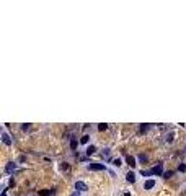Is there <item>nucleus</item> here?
<instances>
[{"mask_svg": "<svg viewBox=\"0 0 186 196\" xmlns=\"http://www.w3.org/2000/svg\"><path fill=\"white\" fill-rule=\"evenodd\" d=\"M88 168L93 170V172H101V170H105V165L103 163H90Z\"/></svg>", "mask_w": 186, "mask_h": 196, "instance_id": "1", "label": "nucleus"}, {"mask_svg": "<svg viewBox=\"0 0 186 196\" xmlns=\"http://www.w3.org/2000/svg\"><path fill=\"white\" fill-rule=\"evenodd\" d=\"M70 147H72V149H77V139H72V141H70Z\"/></svg>", "mask_w": 186, "mask_h": 196, "instance_id": "12", "label": "nucleus"}, {"mask_svg": "<svg viewBox=\"0 0 186 196\" xmlns=\"http://www.w3.org/2000/svg\"><path fill=\"white\" fill-rule=\"evenodd\" d=\"M98 129H100V131H106V129H108V124L101 123V124H98Z\"/></svg>", "mask_w": 186, "mask_h": 196, "instance_id": "11", "label": "nucleus"}, {"mask_svg": "<svg viewBox=\"0 0 186 196\" xmlns=\"http://www.w3.org/2000/svg\"><path fill=\"white\" fill-rule=\"evenodd\" d=\"M2 142H3L5 145H12V137L8 136V134L5 132V131L2 132Z\"/></svg>", "mask_w": 186, "mask_h": 196, "instance_id": "4", "label": "nucleus"}, {"mask_svg": "<svg viewBox=\"0 0 186 196\" xmlns=\"http://www.w3.org/2000/svg\"><path fill=\"white\" fill-rule=\"evenodd\" d=\"M139 160L142 162V163H144V162H147V155H144V154H140V155H139Z\"/></svg>", "mask_w": 186, "mask_h": 196, "instance_id": "14", "label": "nucleus"}, {"mask_svg": "<svg viewBox=\"0 0 186 196\" xmlns=\"http://www.w3.org/2000/svg\"><path fill=\"white\" fill-rule=\"evenodd\" d=\"M95 150H96V149H95V145H90L88 149H87V154H88V155H92V154H95Z\"/></svg>", "mask_w": 186, "mask_h": 196, "instance_id": "10", "label": "nucleus"}, {"mask_svg": "<svg viewBox=\"0 0 186 196\" xmlns=\"http://www.w3.org/2000/svg\"><path fill=\"white\" fill-rule=\"evenodd\" d=\"M178 170H180V172H186V165L185 163H180L178 165Z\"/></svg>", "mask_w": 186, "mask_h": 196, "instance_id": "15", "label": "nucleus"}, {"mask_svg": "<svg viewBox=\"0 0 186 196\" xmlns=\"http://www.w3.org/2000/svg\"><path fill=\"white\" fill-rule=\"evenodd\" d=\"M75 190H77V191H87L88 186H87V183H83V181H77V183H75Z\"/></svg>", "mask_w": 186, "mask_h": 196, "instance_id": "3", "label": "nucleus"}, {"mask_svg": "<svg viewBox=\"0 0 186 196\" xmlns=\"http://www.w3.org/2000/svg\"><path fill=\"white\" fill-rule=\"evenodd\" d=\"M41 195L43 196H49V195H52V190H44V191H41Z\"/></svg>", "mask_w": 186, "mask_h": 196, "instance_id": "13", "label": "nucleus"}, {"mask_svg": "<svg viewBox=\"0 0 186 196\" xmlns=\"http://www.w3.org/2000/svg\"><path fill=\"white\" fill-rule=\"evenodd\" d=\"M152 172H154V175H163V163H162V162H158L157 167L152 168Z\"/></svg>", "mask_w": 186, "mask_h": 196, "instance_id": "2", "label": "nucleus"}, {"mask_svg": "<svg viewBox=\"0 0 186 196\" xmlns=\"http://www.w3.org/2000/svg\"><path fill=\"white\" fill-rule=\"evenodd\" d=\"M163 176H165V178H171V176H173V172H171V170H170V172H165V173H163Z\"/></svg>", "mask_w": 186, "mask_h": 196, "instance_id": "16", "label": "nucleus"}, {"mask_svg": "<svg viewBox=\"0 0 186 196\" xmlns=\"http://www.w3.org/2000/svg\"><path fill=\"white\" fill-rule=\"evenodd\" d=\"M72 196H78V191H77V193H74V195H72Z\"/></svg>", "mask_w": 186, "mask_h": 196, "instance_id": "20", "label": "nucleus"}, {"mask_svg": "<svg viewBox=\"0 0 186 196\" xmlns=\"http://www.w3.org/2000/svg\"><path fill=\"white\" fill-rule=\"evenodd\" d=\"M15 168H16V163L15 162H10V163H7V167H5V172L7 173H13Z\"/></svg>", "mask_w": 186, "mask_h": 196, "instance_id": "5", "label": "nucleus"}, {"mask_svg": "<svg viewBox=\"0 0 186 196\" xmlns=\"http://www.w3.org/2000/svg\"><path fill=\"white\" fill-rule=\"evenodd\" d=\"M155 186V180H147L145 183H144V188L145 190H152Z\"/></svg>", "mask_w": 186, "mask_h": 196, "instance_id": "7", "label": "nucleus"}, {"mask_svg": "<svg viewBox=\"0 0 186 196\" xmlns=\"http://www.w3.org/2000/svg\"><path fill=\"white\" fill-rule=\"evenodd\" d=\"M167 142H173V134H168L167 136Z\"/></svg>", "mask_w": 186, "mask_h": 196, "instance_id": "17", "label": "nucleus"}, {"mask_svg": "<svg viewBox=\"0 0 186 196\" xmlns=\"http://www.w3.org/2000/svg\"><path fill=\"white\" fill-rule=\"evenodd\" d=\"M147 129H149V126H147V124H145V126H140V132H145Z\"/></svg>", "mask_w": 186, "mask_h": 196, "instance_id": "18", "label": "nucleus"}, {"mask_svg": "<svg viewBox=\"0 0 186 196\" xmlns=\"http://www.w3.org/2000/svg\"><path fill=\"white\" fill-rule=\"evenodd\" d=\"M124 196H131V193H126V195H124Z\"/></svg>", "mask_w": 186, "mask_h": 196, "instance_id": "21", "label": "nucleus"}, {"mask_svg": "<svg viewBox=\"0 0 186 196\" xmlns=\"http://www.w3.org/2000/svg\"><path fill=\"white\" fill-rule=\"evenodd\" d=\"M126 162H127V165H129V167H136V159H134V157H132V155H127V157H126Z\"/></svg>", "mask_w": 186, "mask_h": 196, "instance_id": "6", "label": "nucleus"}, {"mask_svg": "<svg viewBox=\"0 0 186 196\" xmlns=\"http://www.w3.org/2000/svg\"><path fill=\"white\" fill-rule=\"evenodd\" d=\"M88 142V136H83L82 137V144H87Z\"/></svg>", "mask_w": 186, "mask_h": 196, "instance_id": "19", "label": "nucleus"}, {"mask_svg": "<svg viewBox=\"0 0 186 196\" xmlns=\"http://www.w3.org/2000/svg\"><path fill=\"white\" fill-rule=\"evenodd\" d=\"M126 180H127L129 183H134V181H136V173H134V172H129L127 175H126Z\"/></svg>", "mask_w": 186, "mask_h": 196, "instance_id": "8", "label": "nucleus"}, {"mask_svg": "<svg viewBox=\"0 0 186 196\" xmlns=\"http://www.w3.org/2000/svg\"><path fill=\"white\" fill-rule=\"evenodd\" d=\"M111 163L114 165V167H121V165H123V162H121V159H113Z\"/></svg>", "mask_w": 186, "mask_h": 196, "instance_id": "9", "label": "nucleus"}]
</instances>
